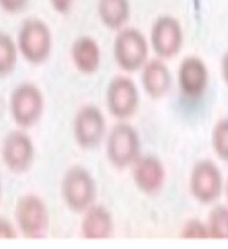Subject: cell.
I'll return each mask as SVG.
<instances>
[{
  "mask_svg": "<svg viewBox=\"0 0 228 249\" xmlns=\"http://www.w3.org/2000/svg\"><path fill=\"white\" fill-rule=\"evenodd\" d=\"M61 196L66 207L75 213H83L96 204L98 185L87 169L74 165L66 171L61 182Z\"/></svg>",
  "mask_w": 228,
  "mask_h": 249,
  "instance_id": "obj_1",
  "label": "cell"
},
{
  "mask_svg": "<svg viewBox=\"0 0 228 249\" xmlns=\"http://www.w3.org/2000/svg\"><path fill=\"white\" fill-rule=\"evenodd\" d=\"M105 153L114 168L131 167L140 157V139L136 129L125 121L114 125L105 138Z\"/></svg>",
  "mask_w": 228,
  "mask_h": 249,
  "instance_id": "obj_2",
  "label": "cell"
},
{
  "mask_svg": "<svg viewBox=\"0 0 228 249\" xmlns=\"http://www.w3.org/2000/svg\"><path fill=\"white\" fill-rule=\"evenodd\" d=\"M19 234L29 239H41L49 234L50 216L45 201L36 194H26L17 201L15 209Z\"/></svg>",
  "mask_w": 228,
  "mask_h": 249,
  "instance_id": "obj_3",
  "label": "cell"
},
{
  "mask_svg": "<svg viewBox=\"0 0 228 249\" xmlns=\"http://www.w3.org/2000/svg\"><path fill=\"white\" fill-rule=\"evenodd\" d=\"M45 99L40 89L32 82H23L12 91L9 110L12 119L21 129H30L42 118Z\"/></svg>",
  "mask_w": 228,
  "mask_h": 249,
  "instance_id": "obj_4",
  "label": "cell"
},
{
  "mask_svg": "<svg viewBox=\"0 0 228 249\" xmlns=\"http://www.w3.org/2000/svg\"><path fill=\"white\" fill-rule=\"evenodd\" d=\"M17 47L29 64H44L49 59L53 48V38L48 25L38 19L24 22L19 32Z\"/></svg>",
  "mask_w": 228,
  "mask_h": 249,
  "instance_id": "obj_5",
  "label": "cell"
},
{
  "mask_svg": "<svg viewBox=\"0 0 228 249\" xmlns=\"http://www.w3.org/2000/svg\"><path fill=\"white\" fill-rule=\"evenodd\" d=\"M72 132L77 145L83 150L91 151L98 148L107 135L103 112L94 105L82 107L74 116Z\"/></svg>",
  "mask_w": 228,
  "mask_h": 249,
  "instance_id": "obj_6",
  "label": "cell"
},
{
  "mask_svg": "<svg viewBox=\"0 0 228 249\" xmlns=\"http://www.w3.org/2000/svg\"><path fill=\"white\" fill-rule=\"evenodd\" d=\"M149 47L144 34L135 28L120 30L114 40V59L127 72L140 70L147 64Z\"/></svg>",
  "mask_w": 228,
  "mask_h": 249,
  "instance_id": "obj_7",
  "label": "cell"
},
{
  "mask_svg": "<svg viewBox=\"0 0 228 249\" xmlns=\"http://www.w3.org/2000/svg\"><path fill=\"white\" fill-rule=\"evenodd\" d=\"M1 157L12 174H26L35 160V146L32 138L22 130H12L3 141Z\"/></svg>",
  "mask_w": 228,
  "mask_h": 249,
  "instance_id": "obj_8",
  "label": "cell"
},
{
  "mask_svg": "<svg viewBox=\"0 0 228 249\" xmlns=\"http://www.w3.org/2000/svg\"><path fill=\"white\" fill-rule=\"evenodd\" d=\"M105 100L111 115L119 121H126L136 114L140 97L134 81L120 75L109 82Z\"/></svg>",
  "mask_w": 228,
  "mask_h": 249,
  "instance_id": "obj_9",
  "label": "cell"
},
{
  "mask_svg": "<svg viewBox=\"0 0 228 249\" xmlns=\"http://www.w3.org/2000/svg\"><path fill=\"white\" fill-rule=\"evenodd\" d=\"M183 43V29L176 18L163 16L154 22L151 31V45L160 58H173L179 53Z\"/></svg>",
  "mask_w": 228,
  "mask_h": 249,
  "instance_id": "obj_10",
  "label": "cell"
},
{
  "mask_svg": "<svg viewBox=\"0 0 228 249\" xmlns=\"http://www.w3.org/2000/svg\"><path fill=\"white\" fill-rule=\"evenodd\" d=\"M193 196L202 204H212L222 192V175L211 161H201L193 169L190 177Z\"/></svg>",
  "mask_w": 228,
  "mask_h": 249,
  "instance_id": "obj_11",
  "label": "cell"
},
{
  "mask_svg": "<svg viewBox=\"0 0 228 249\" xmlns=\"http://www.w3.org/2000/svg\"><path fill=\"white\" fill-rule=\"evenodd\" d=\"M136 188L143 193L152 195L163 188L165 170L161 161L152 156H140L131 166Z\"/></svg>",
  "mask_w": 228,
  "mask_h": 249,
  "instance_id": "obj_12",
  "label": "cell"
},
{
  "mask_svg": "<svg viewBox=\"0 0 228 249\" xmlns=\"http://www.w3.org/2000/svg\"><path fill=\"white\" fill-rule=\"evenodd\" d=\"M209 72L206 65L196 56L183 60L179 71V83L182 93L187 98H198L208 86Z\"/></svg>",
  "mask_w": 228,
  "mask_h": 249,
  "instance_id": "obj_13",
  "label": "cell"
},
{
  "mask_svg": "<svg viewBox=\"0 0 228 249\" xmlns=\"http://www.w3.org/2000/svg\"><path fill=\"white\" fill-rule=\"evenodd\" d=\"M81 223V236L89 240L110 238L114 231V217L108 208L94 204L84 212Z\"/></svg>",
  "mask_w": 228,
  "mask_h": 249,
  "instance_id": "obj_14",
  "label": "cell"
},
{
  "mask_svg": "<svg viewBox=\"0 0 228 249\" xmlns=\"http://www.w3.org/2000/svg\"><path fill=\"white\" fill-rule=\"evenodd\" d=\"M141 82L145 92L150 98L164 97L171 86V75L167 65L159 59L147 62L142 68Z\"/></svg>",
  "mask_w": 228,
  "mask_h": 249,
  "instance_id": "obj_15",
  "label": "cell"
},
{
  "mask_svg": "<svg viewBox=\"0 0 228 249\" xmlns=\"http://www.w3.org/2000/svg\"><path fill=\"white\" fill-rule=\"evenodd\" d=\"M72 63L82 74L97 72L101 64V50L98 42L89 37L78 38L71 49Z\"/></svg>",
  "mask_w": 228,
  "mask_h": 249,
  "instance_id": "obj_16",
  "label": "cell"
},
{
  "mask_svg": "<svg viewBox=\"0 0 228 249\" xmlns=\"http://www.w3.org/2000/svg\"><path fill=\"white\" fill-rule=\"evenodd\" d=\"M98 14L104 26L111 30H120L130 15L129 0H99Z\"/></svg>",
  "mask_w": 228,
  "mask_h": 249,
  "instance_id": "obj_17",
  "label": "cell"
},
{
  "mask_svg": "<svg viewBox=\"0 0 228 249\" xmlns=\"http://www.w3.org/2000/svg\"><path fill=\"white\" fill-rule=\"evenodd\" d=\"M19 50L7 33L0 31V78L10 75L16 67Z\"/></svg>",
  "mask_w": 228,
  "mask_h": 249,
  "instance_id": "obj_18",
  "label": "cell"
},
{
  "mask_svg": "<svg viewBox=\"0 0 228 249\" xmlns=\"http://www.w3.org/2000/svg\"><path fill=\"white\" fill-rule=\"evenodd\" d=\"M207 227L210 237L219 239H228V207H215L210 213Z\"/></svg>",
  "mask_w": 228,
  "mask_h": 249,
  "instance_id": "obj_19",
  "label": "cell"
},
{
  "mask_svg": "<svg viewBox=\"0 0 228 249\" xmlns=\"http://www.w3.org/2000/svg\"><path fill=\"white\" fill-rule=\"evenodd\" d=\"M212 141L217 156L228 162V118L217 123L213 130Z\"/></svg>",
  "mask_w": 228,
  "mask_h": 249,
  "instance_id": "obj_20",
  "label": "cell"
},
{
  "mask_svg": "<svg viewBox=\"0 0 228 249\" xmlns=\"http://www.w3.org/2000/svg\"><path fill=\"white\" fill-rule=\"evenodd\" d=\"M184 238H204L210 237L208 227L199 221H190L185 224L182 233Z\"/></svg>",
  "mask_w": 228,
  "mask_h": 249,
  "instance_id": "obj_21",
  "label": "cell"
},
{
  "mask_svg": "<svg viewBox=\"0 0 228 249\" xmlns=\"http://www.w3.org/2000/svg\"><path fill=\"white\" fill-rule=\"evenodd\" d=\"M18 236L19 231L16 225L6 217L0 215V239H15Z\"/></svg>",
  "mask_w": 228,
  "mask_h": 249,
  "instance_id": "obj_22",
  "label": "cell"
},
{
  "mask_svg": "<svg viewBox=\"0 0 228 249\" xmlns=\"http://www.w3.org/2000/svg\"><path fill=\"white\" fill-rule=\"evenodd\" d=\"M29 0H0V6L4 11L16 14L22 11Z\"/></svg>",
  "mask_w": 228,
  "mask_h": 249,
  "instance_id": "obj_23",
  "label": "cell"
},
{
  "mask_svg": "<svg viewBox=\"0 0 228 249\" xmlns=\"http://www.w3.org/2000/svg\"><path fill=\"white\" fill-rule=\"evenodd\" d=\"M54 10L61 14H65L71 9L74 0H50Z\"/></svg>",
  "mask_w": 228,
  "mask_h": 249,
  "instance_id": "obj_24",
  "label": "cell"
},
{
  "mask_svg": "<svg viewBox=\"0 0 228 249\" xmlns=\"http://www.w3.org/2000/svg\"><path fill=\"white\" fill-rule=\"evenodd\" d=\"M221 72H222L223 80L228 86V50L223 56Z\"/></svg>",
  "mask_w": 228,
  "mask_h": 249,
  "instance_id": "obj_25",
  "label": "cell"
},
{
  "mask_svg": "<svg viewBox=\"0 0 228 249\" xmlns=\"http://www.w3.org/2000/svg\"><path fill=\"white\" fill-rule=\"evenodd\" d=\"M2 195H3V186H2V180H1V177H0V202L2 199Z\"/></svg>",
  "mask_w": 228,
  "mask_h": 249,
  "instance_id": "obj_26",
  "label": "cell"
},
{
  "mask_svg": "<svg viewBox=\"0 0 228 249\" xmlns=\"http://www.w3.org/2000/svg\"><path fill=\"white\" fill-rule=\"evenodd\" d=\"M226 193H227V197L228 199V179L227 180V184H226Z\"/></svg>",
  "mask_w": 228,
  "mask_h": 249,
  "instance_id": "obj_27",
  "label": "cell"
}]
</instances>
